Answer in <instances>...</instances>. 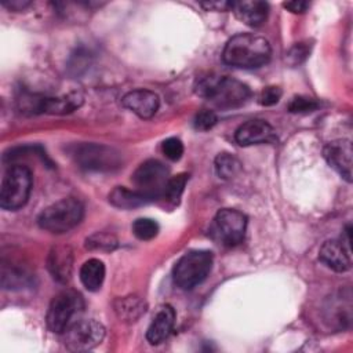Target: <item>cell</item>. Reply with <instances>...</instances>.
<instances>
[{"mask_svg":"<svg viewBox=\"0 0 353 353\" xmlns=\"http://www.w3.org/2000/svg\"><path fill=\"white\" fill-rule=\"evenodd\" d=\"M272 48L269 41L259 34L239 33L225 44L222 59L225 63L240 69H255L269 62Z\"/></svg>","mask_w":353,"mask_h":353,"instance_id":"6da1fadb","label":"cell"},{"mask_svg":"<svg viewBox=\"0 0 353 353\" xmlns=\"http://www.w3.org/2000/svg\"><path fill=\"white\" fill-rule=\"evenodd\" d=\"M196 94L212 105L221 109H234L243 106L251 91L244 83L229 77V76H216L211 74L203 77L196 84Z\"/></svg>","mask_w":353,"mask_h":353,"instance_id":"7a4b0ae2","label":"cell"},{"mask_svg":"<svg viewBox=\"0 0 353 353\" xmlns=\"http://www.w3.org/2000/svg\"><path fill=\"white\" fill-rule=\"evenodd\" d=\"M33 176L29 167L23 164H11L1 179L0 207L3 210H18L23 207L30 196Z\"/></svg>","mask_w":353,"mask_h":353,"instance_id":"3957f363","label":"cell"},{"mask_svg":"<svg viewBox=\"0 0 353 353\" xmlns=\"http://www.w3.org/2000/svg\"><path fill=\"white\" fill-rule=\"evenodd\" d=\"M84 214L83 204L74 197H65L47 208L37 216L41 229L51 233H66L80 223Z\"/></svg>","mask_w":353,"mask_h":353,"instance_id":"277c9868","label":"cell"},{"mask_svg":"<svg viewBox=\"0 0 353 353\" xmlns=\"http://www.w3.org/2000/svg\"><path fill=\"white\" fill-rule=\"evenodd\" d=\"M212 261V252L207 250H193L186 252L174 266V283L182 290L194 288L210 274Z\"/></svg>","mask_w":353,"mask_h":353,"instance_id":"5b68a950","label":"cell"},{"mask_svg":"<svg viewBox=\"0 0 353 353\" xmlns=\"http://www.w3.org/2000/svg\"><path fill=\"white\" fill-rule=\"evenodd\" d=\"M84 309L83 296L72 290L57 294L48 306L46 321L50 331L63 334L73 323L80 319Z\"/></svg>","mask_w":353,"mask_h":353,"instance_id":"8992f818","label":"cell"},{"mask_svg":"<svg viewBox=\"0 0 353 353\" xmlns=\"http://www.w3.org/2000/svg\"><path fill=\"white\" fill-rule=\"evenodd\" d=\"M74 163L85 171L109 172L121 167L120 153L102 143H77L70 148Z\"/></svg>","mask_w":353,"mask_h":353,"instance_id":"52a82bcc","label":"cell"},{"mask_svg":"<svg viewBox=\"0 0 353 353\" xmlns=\"http://www.w3.org/2000/svg\"><path fill=\"white\" fill-rule=\"evenodd\" d=\"M247 229V216L232 208H223L216 212L212 225V236L226 247H234L244 240Z\"/></svg>","mask_w":353,"mask_h":353,"instance_id":"ba28073f","label":"cell"},{"mask_svg":"<svg viewBox=\"0 0 353 353\" xmlns=\"http://www.w3.org/2000/svg\"><path fill=\"white\" fill-rule=\"evenodd\" d=\"M65 345L72 352H87L98 346L105 338V327L94 320L79 319L65 332Z\"/></svg>","mask_w":353,"mask_h":353,"instance_id":"9c48e42d","label":"cell"},{"mask_svg":"<svg viewBox=\"0 0 353 353\" xmlns=\"http://www.w3.org/2000/svg\"><path fill=\"white\" fill-rule=\"evenodd\" d=\"M168 174V167H165L164 163L150 159L139 164L131 179L138 190L149 194L153 200H157L161 199Z\"/></svg>","mask_w":353,"mask_h":353,"instance_id":"30bf717a","label":"cell"},{"mask_svg":"<svg viewBox=\"0 0 353 353\" xmlns=\"http://www.w3.org/2000/svg\"><path fill=\"white\" fill-rule=\"evenodd\" d=\"M324 159L345 181L352 182V142L349 139H335L323 149Z\"/></svg>","mask_w":353,"mask_h":353,"instance_id":"8fae6325","label":"cell"},{"mask_svg":"<svg viewBox=\"0 0 353 353\" xmlns=\"http://www.w3.org/2000/svg\"><path fill=\"white\" fill-rule=\"evenodd\" d=\"M234 139L241 146L258 145V143H273L276 142V131L274 128L265 120L254 119L241 124L236 134Z\"/></svg>","mask_w":353,"mask_h":353,"instance_id":"7c38bea8","label":"cell"},{"mask_svg":"<svg viewBox=\"0 0 353 353\" xmlns=\"http://www.w3.org/2000/svg\"><path fill=\"white\" fill-rule=\"evenodd\" d=\"M121 103L138 117L150 119L157 112L160 106V99L156 92L145 88H138L127 92L123 97Z\"/></svg>","mask_w":353,"mask_h":353,"instance_id":"4fadbf2b","label":"cell"},{"mask_svg":"<svg viewBox=\"0 0 353 353\" xmlns=\"http://www.w3.org/2000/svg\"><path fill=\"white\" fill-rule=\"evenodd\" d=\"M319 258L325 266L335 272H346L352 266L349 244L342 240H327L319 251Z\"/></svg>","mask_w":353,"mask_h":353,"instance_id":"5bb4252c","label":"cell"},{"mask_svg":"<svg viewBox=\"0 0 353 353\" xmlns=\"http://www.w3.org/2000/svg\"><path fill=\"white\" fill-rule=\"evenodd\" d=\"M47 268L52 279L58 283H68L73 270V251L69 245L52 247L48 252Z\"/></svg>","mask_w":353,"mask_h":353,"instance_id":"9a60e30c","label":"cell"},{"mask_svg":"<svg viewBox=\"0 0 353 353\" xmlns=\"http://www.w3.org/2000/svg\"><path fill=\"white\" fill-rule=\"evenodd\" d=\"M175 324V310L170 305H163L159 307L153 316L152 323L146 331V339L150 345H159L165 341L174 330Z\"/></svg>","mask_w":353,"mask_h":353,"instance_id":"2e32d148","label":"cell"},{"mask_svg":"<svg viewBox=\"0 0 353 353\" xmlns=\"http://www.w3.org/2000/svg\"><path fill=\"white\" fill-rule=\"evenodd\" d=\"M232 10L237 19L251 28H259L265 23L269 14V4L261 0L232 1Z\"/></svg>","mask_w":353,"mask_h":353,"instance_id":"e0dca14e","label":"cell"},{"mask_svg":"<svg viewBox=\"0 0 353 353\" xmlns=\"http://www.w3.org/2000/svg\"><path fill=\"white\" fill-rule=\"evenodd\" d=\"M154 201L149 194L138 190V189H128L125 186H116L109 193V203L121 210H131L141 207L143 204Z\"/></svg>","mask_w":353,"mask_h":353,"instance_id":"ac0fdd59","label":"cell"},{"mask_svg":"<svg viewBox=\"0 0 353 353\" xmlns=\"http://www.w3.org/2000/svg\"><path fill=\"white\" fill-rule=\"evenodd\" d=\"M146 303L138 295H128L123 298H117L113 303V309L116 316L125 323H134L141 319L146 312Z\"/></svg>","mask_w":353,"mask_h":353,"instance_id":"d6986e66","label":"cell"},{"mask_svg":"<svg viewBox=\"0 0 353 353\" xmlns=\"http://www.w3.org/2000/svg\"><path fill=\"white\" fill-rule=\"evenodd\" d=\"M105 279V265L98 258L85 261L80 268V280L88 291H98Z\"/></svg>","mask_w":353,"mask_h":353,"instance_id":"ffe728a7","label":"cell"},{"mask_svg":"<svg viewBox=\"0 0 353 353\" xmlns=\"http://www.w3.org/2000/svg\"><path fill=\"white\" fill-rule=\"evenodd\" d=\"M32 283L30 274L19 268L7 266L3 263L1 266V284L4 288H22Z\"/></svg>","mask_w":353,"mask_h":353,"instance_id":"44dd1931","label":"cell"},{"mask_svg":"<svg viewBox=\"0 0 353 353\" xmlns=\"http://www.w3.org/2000/svg\"><path fill=\"white\" fill-rule=\"evenodd\" d=\"M188 178H189L188 174H178V175H174L171 178H168L165 185H164L161 199H164L171 205L178 204L179 199H181V196L185 190Z\"/></svg>","mask_w":353,"mask_h":353,"instance_id":"7402d4cb","label":"cell"},{"mask_svg":"<svg viewBox=\"0 0 353 353\" xmlns=\"http://www.w3.org/2000/svg\"><path fill=\"white\" fill-rule=\"evenodd\" d=\"M215 171L219 178L230 179L240 171V163L229 153H219L215 159Z\"/></svg>","mask_w":353,"mask_h":353,"instance_id":"603a6c76","label":"cell"},{"mask_svg":"<svg viewBox=\"0 0 353 353\" xmlns=\"http://www.w3.org/2000/svg\"><path fill=\"white\" fill-rule=\"evenodd\" d=\"M117 247V239L112 233L95 232L85 240V248L91 251H103L109 252Z\"/></svg>","mask_w":353,"mask_h":353,"instance_id":"cb8c5ba5","label":"cell"},{"mask_svg":"<svg viewBox=\"0 0 353 353\" xmlns=\"http://www.w3.org/2000/svg\"><path fill=\"white\" fill-rule=\"evenodd\" d=\"M132 233L139 240H152L159 233V225L150 218H138L132 223Z\"/></svg>","mask_w":353,"mask_h":353,"instance_id":"d4e9b609","label":"cell"},{"mask_svg":"<svg viewBox=\"0 0 353 353\" xmlns=\"http://www.w3.org/2000/svg\"><path fill=\"white\" fill-rule=\"evenodd\" d=\"M287 108L291 113H310L320 108V102L310 97L298 95L290 101Z\"/></svg>","mask_w":353,"mask_h":353,"instance_id":"484cf974","label":"cell"},{"mask_svg":"<svg viewBox=\"0 0 353 353\" xmlns=\"http://www.w3.org/2000/svg\"><path fill=\"white\" fill-rule=\"evenodd\" d=\"M310 48L312 46L307 41H299L295 43L285 54V61L291 65V66H298L302 62L306 61V58L310 54Z\"/></svg>","mask_w":353,"mask_h":353,"instance_id":"4316f807","label":"cell"},{"mask_svg":"<svg viewBox=\"0 0 353 353\" xmlns=\"http://www.w3.org/2000/svg\"><path fill=\"white\" fill-rule=\"evenodd\" d=\"M161 149H163V153L167 159L172 160V161H176L182 157L183 154V143L181 142V139L175 138V137H171V138H167L163 145H161Z\"/></svg>","mask_w":353,"mask_h":353,"instance_id":"83f0119b","label":"cell"},{"mask_svg":"<svg viewBox=\"0 0 353 353\" xmlns=\"http://www.w3.org/2000/svg\"><path fill=\"white\" fill-rule=\"evenodd\" d=\"M216 121H218V117L212 110H201L196 114L193 124H194L196 130L208 131L216 124Z\"/></svg>","mask_w":353,"mask_h":353,"instance_id":"f1b7e54d","label":"cell"},{"mask_svg":"<svg viewBox=\"0 0 353 353\" xmlns=\"http://www.w3.org/2000/svg\"><path fill=\"white\" fill-rule=\"evenodd\" d=\"M283 95V91L280 87H276V85H269V87H265L261 94H259V103L262 106H272V105H276L280 98Z\"/></svg>","mask_w":353,"mask_h":353,"instance_id":"f546056e","label":"cell"},{"mask_svg":"<svg viewBox=\"0 0 353 353\" xmlns=\"http://www.w3.org/2000/svg\"><path fill=\"white\" fill-rule=\"evenodd\" d=\"M200 6L207 8V10H214V11L232 10V3L230 1H207V3H200Z\"/></svg>","mask_w":353,"mask_h":353,"instance_id":"4dcf8cb0","label":"cell"},{"mask_svg":"<svg viewBox=\"0 0 353 353\" xmlns=\"http://www.w3.org/2000/svg\"><path fill=\"white\" fill-rule=\"evenodd\" d=\"M283 6L287 10H290L291 12H294V14H302V12H305L309 8L310 4L307 1H298V0H295V1H287Z\"/></svg>","mask_w":353,"mask_h":353,"instance_id":"1f68e13d","label":"cell"},{"mask_svg":"<svg viewBox=\"0 0 353 353\" xmlns=\"http://www.w3.org/2000/svg\"><path fill=\"white\" fill-rule=\"evenodd\" d=\"M3 6L10 8L11 11H22L28 6H30V1H26V0H11V1H4Z\"/></svg>","mask_w":353,"mask_h":353,"instance_id":"d6a6232c","label":"cell"}]
</instances>
